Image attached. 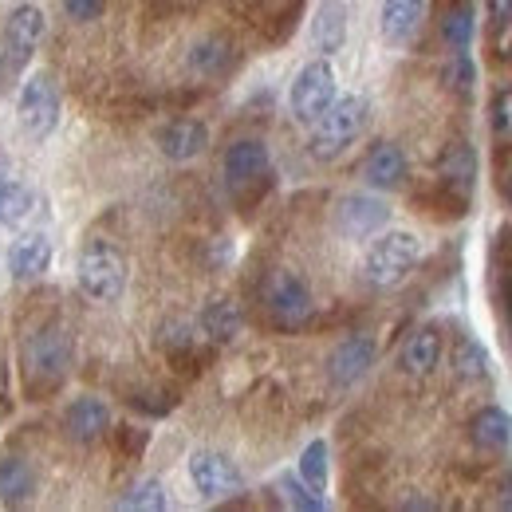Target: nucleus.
<instances>
[{"mask_svg": "<svg viewBox=\"0 0 512 512\" xmlns=\"http://www.w3.org/2000/svg\"><path fill=\"white\" fill-rule=\"evenodd\" d=\"M453 375L461 383H485L489 379V355L473 335H461L453 347Z\"/></svg>", "mask_w": 512, "mask_h": 512, "instance_id": "27", "label": "nucleus"}, {"mask_svg": "<svg viewBox=\"0 0 512 512\" xmlns=\"http://www.w3.org/2000/svg\"><path fill=\"white\" fill-rule=\"evenodd\" d=\"M233 64H237V52H233V44H229V40H221V36H209V40L193 44L190 67L197 71V75L213 79V75H225V71H233Z\"/></svg>", "mask_w": 512, "mask_h": 512, "instance_id": "26", "label": "nucleus"}, {"mask_svg": "<svg viewBox=\"0 0 512 512\" xmlns=\"http://www.w3.org/2000/svg\"><path fill=\"white\" fill-rule=\"evenodd\" d=\"M371 119V103L363 95H343L335 99L320 119L312 123V138H308V150L316 162H335L339 154H347L355 146V138L367 130Z\"/></svg>", "mask_w": 512, "mask_h": 512, "instance_id": "3", "label": "nucleus"}, {"mask_svg": "<svg viewBox=\"0 0 512 512\" xmlns=\"http://www.w3.org/2000/svg\"><path fill=\"white\" fill-rule=\"evenodd\" d=\"M119 509H134V512H162V509H166V489H162V481H154V477H146V481H138V485H130L127 493L119 497Z\"/></svg>", "mask_w": 512, "mask_h": 512, "instance_id": "29", "label": "nucleus"}, {"mask_svg": "<svg viewBox=\"0 0 512 512\" xmlns=\"http://www.w3.org/2000/svg\"><path fill=\"white\" fill-rule=\"evenodd\" d=\"M505 308H509V320H512V276L505 280Z\"/></svg>", "mask_w": 512, "mask_h": 512, "instance_id": "37", "label": "nucleus"}, {"mask_svg": "<svg viewBox=\"0 0 512 512\" xmlns=\"http://www.w3.org/2000/svg\"><path fill=\"white\" fill-rule=\"evenodd\" d=\"M343 44H347V8L327 0L312 16V48L327 60V56L343 52Z\"/></svg>", "mask_w": 512, "mask_h": 512, "instance_id": "22", "label": "nucleus"}, {"mask_svg": "<svg viewBox=\"0 0 512 512\" xmlns=\"http://www.w3.org/2000/svg\"><path fill=\"white\" fill-rule=\"evenodd\" d=\"M426 20V0H383L379 32L390 48H406Z\"/></svg>", "mask_w": 512, "mask_h": 512, "instance_id": "17", "label": "nucleus"}, {"mask_svg": "<svg viewBox=\"0 0 512 512\" xmlns=\"http://www.w3.org/2000/svg\"><path fill=\"white\" fill-rule=\"evenodd\" d=\"M44 32H48L44 8H36V4H16V8L8 12V24H4V60H8V67L20 71V67L28 64V60L40 52Z\"/></svg>", "mask_w": 512, "mask_h": 512, "instance_id": "10", "label": "nucleus"}, {"mask_svg": "<svg viewBox=\"0 0 512 512\" xmlns=\"http://www.w3.org/2000/svg\"><path fill=\"white\" fill-rule=\"evenodd\" d=\"M56 260V249L44 233H20L12 245H8V272L12 280L28 284V280H40Z\"/></svg>", "mask_w": 512, "mask_h": 512, "instance_id": "13", "label": "nucleus"}, {"mask_svg": "<svg viewBox=\"0 0 512 512\" xmlns=\"http://www.w3.org/2000/svg\"><path fill=\"white\" fill-rule=\"evenodd\" d=\"M197 327H201V335H205L209 343L225 347V343H233V339L241 335L245 316H241V308H237L233 300H213V304H205V312H201Z\"/></svg>", "mask_w": 512, "mask_h": 512, "instance_id": "23", "label": "nucleus"}, {"mask_svg": "<svg viewBox=\"0 0 512 512\" xmlns=\"http://www.w3.org/2000/svg\"><path fill=\"white\" fill-rule=\"evenodd\" d=\"M154 142H158L162 158H170V162H193L209 146V127L201 119H174V123H166V127L158 130Z\"/></svg>", "mask_w": 512, "mask_h": 512, "instance_id": "15", "label": "nucleus"}, {"mask_svg": "<svg viewBox=\"0 0 512 512\" xmlns=\"http://www.w3.org/2000/svg\"><path fill=\"white\" fill-rule=\"evenodd\" d=\"M280 493H284V501H288L292 509H300V512H320L323 509V497L312 489V485H304V481H300V473H284V477H280Z\"/></svg>", "mask_w": 512, "mask_h": 512, "instance_id": "31", "label": "nucleus"}, {"mask_svg": "<svg viewBox=\"0 0 512 512\" xmlns=\"http://www.w3.org/2000/svg\"><path fill=\"white\" fill-rule=\"evenodd\" d=\"M438 32L453 52H465L473 32H477V16H473V0H446L438 12Z\"/></svg>", "mask_w": 512, "mask_h": 512, "instance_id": "24", "label": "nucleus"}, {"mask_svg": "<svg viewBox=\"0 0 512 512\" xmlns=\"http://www.w3.org/2000/svg\"><path fill=\"white\" fill-rule=\"evenodd\" d=\"M438 182L449 186L453 193H461V197H469L473 186H477V150L469 146V142H449L446 150H442V158H438Z\"/></svg>", "mask_w": 512, "mask_h": 512, "instance_id": "19", "label": "nucleus"}, {"mask_svg": "<svg viewBox=\"0 0 512 512\" xmlns=\"http://www.w3.org/2000/svg\"><path fill=\"white\" fill-rule=\"evenodd\" d=\"M489 16L497 28H512V0H489Z\"/></svg>", "mask_w": 512, "mask_h": 512, "instance_id": "35", "label": "nucleus"}, {"mask_svg": "<svg viewBox=\"0 0 512 512\" xmlns=\"http://www.w3.org/2000/svg\"><path fill=\"white\" fill-rule=\"evenodd\" d=\"M75 280H79V292H83L91 304H119L123 292H127L130 264L115 241L91 237V241L83 245V253H79Z\"/></svg>", "mask_w": 512, "mask_h": 512, "instance_id": "2", "label": "nucleus"}, {"mask_svg": "<svg viewBox=\"0 0 512 512\" xmlns=\"http://www.w3.org/2000/svg\"><path fill=\"white\" fill-rule=\"evenodd\" d=\"M264 308L272 312V320L280 327H304L312 320L316 304H312V288L296 276V272H272L268 288H264Z\"/></svg>", "mask_w": 512, "mask_h": 512, "instance_id": "9", "label": "nucleus"}, {"mask_svg": "<svg viewBox=\"0 0 512 512\" xmlns=\"http://www.w3.org/2000/svg\"><path fill=\"white\" fill-rule=\"evenodd\" d=\"M71 375V335L64 327H40L20 347V383L28 398H48Z\"/></svg>", "mask_w": 512, "mask_h": 512, "instance_id": "1", "label": "nucleus"}, {"mask_svg": "<svg viewBox=\"0 0 512 512\" xmlns=\"http://www.w3.org/2000/svg\"><path fill=\"white\" fill-rule=\"evenodd\" d=\"M501 509H512V473L505 477V485H501Z\"/></svg>", "mask_w": 512, "mask_h": 512, "instance_id": "36", "label": "nucleus"}, {"mask_svg": "<svg viewBox=\"0 0 512 512\" xmlns=\"http://www.w3.org/2000/svg\"><path fill=\"white\" fill-rule=\"evenodd\" d=\"M489 123H493V134H497V138H509L512 142V87H505V91L493 95Z\"/></svg>", "mask_w": 512, "mask_h": 512, "instance_id": "32", "label": "nucleus"}, {"mask_svg": "<svg viewBox=\"0 0 512 512\" xmlns=\"http://www.w3.org/2000/svg\"><path fill=\"white\" fill-rule=\"evenodd\" d=\"M162 347L170 351V355H182V351H190L193 347V327L186 320H174L162 327Z\"/></svg>", "mask_w": 512, "mask_h": 512, "instance_id": "33", "label": "nucleus"}, {"mask_svg": "<svg viewBox=\"0 0 512 512\" xmlns=\"http://www.w3.org/2000/svg\"><path fill=\"white\" fill-rule=\"evenodd\" d=\"M469 438H473V446L489 449V453L509 449L512 414L505 410V406H485V410H477V414H473V422H469Z\"/></svg>", "mask_w": 512, "mask_h": 512, "instance_id": "21", "label": "nucleus"}, {"mask_svg": "<svg viewBox=\"0 0 512 512\" xmlns=\"http://www.w3.org/2000/svg\"><path fill=\"white\" fill-rule=\"evenodd\" d=\"M501 193H505V201H509V205H512V174H509V178H505V186H501Z\"/></svg>", "mask_w": 512, "mask_h": 512, "instance_id": "39", "label": "nucleus"}, {"mask_svg": "<svg viewBox=\"0 0 512 512\" xmlns=\"http://www.w3.org/2000/svg\"><path fill=\"white\" fill-rule=\"evenodd\" d=\"M327 477H331V465H327V442L316 438V442H308L304 453H300V481L304 485H312L316 493L327 489Z\"/></svg>", "mask_w": 512, "mask_h": 512, "instance_id": "28", "label": "nucleus"}, {"mask_svg": "<svg viewBox=\"0 0 512 512\" xmlns=\"http://www.w3.org/2000/svg\"><path fill=\"white\" fill-rule=\"evenodd\" d=\"M64 430L71 442H79V446H91V442H99L107 430H111V406L103 402V398H75L71 406L64 410Z\"/></svg>", "mask_w": 512, "mask_h": 512, "instance_id": "14", "label": "nucleus"}, {"mask_svg": "<svg viewBox=\"0 0 512 512\" xmlns=\"http://www.w3.org/2000/svg\"><path fill=\"white\" fill-rule=\"evenodd\" d=\"M4 390H8V386H4V367H0V398H4Z\"/></svg>", "mask_w": 512, "mask_h": 512, "instance_id": "41", "label": "nucleus"}, {"mask_svg": "<svg viewBox=\"0 0 512 512\" xmlns=\"http://www.w3.org/2000/svg\"><path fill=\"white\" fill-rule=\"evenodd\" d=\"M442 351H446V343H442V331L434 327V323H426V327H418L406 343H402V355H398V363H402V371L406 375H414V379H426V375H434L438 371V363H442Z\"/></svg>", "mask_w": 512, "mask_h": 512, "instance_id": "18", "label": "nucleus"}, {"mask_svg": "<svg viewBox=\"0 0 512 512\" xmlns=\"http://www.w3.org/2000/svg\"><path fill=\"white\" fill-rule=\"evenodd\" d=\"M335 99H339V83H335V67L327 60H312L296 71L292 91H288V107H292L296 123L312 127Z\"/></svg>", "mask_w": 512, "mask_h": 512, "instance_id": "6", "label": "nucleus"}, {"mask_svg": "<svg viewBox=\"0 0 512 512\" xmlns=\"http://www.w3.org/2000/svg\"><path fill=\"white\" fill-rule=\"evenodd\" d=\"M386 221H390V205H386L383 197H375V193H347V197L335 205V225H339V233H347V237H355V241L375 237Z\"/></svg>", "mask_w": 512, "mask_h": 512, "instance_id": "12", "label": "nucleus"}, {"mask_svg": "<svg viewBox=\"0 0 512 512\" xmlns=\"http://www.w3.org/2000/svg\"><path fill=\"white\" fill-rule=\"evenodd\" d=\"M501 60H505V64L512 67V40H509V44H505V52H501Z\"/></svg>", "mask_w": 512, "mask_h": 512, "instance_id": "40", "label": "nucleus"}, {"mask_svg": "<svg viewBox=\"0 0 512 512\" xmlns=\"http://www.w3.org/2000/svg\"><path fill=\"white\" fill-rule=\"evenodd\" d=\"M375 359H379V343L371 335L355 331V335H347V339L335 343V351L327 359V375H331L335 386H355L359 379H367V371L375 367Z\"/></svg>", "mask_w": 512, "mask_h": 512, "instance_id": "11", "label": "nucleus"}, {"mask_svg": "<svg viewBox=\"0 0 512 512\" xmlns=\"http://www.w3.org/2000/svg\"><path fill=\"white\" fill-rule=\"evenodd\" d=\"M4 75H8V60H4V52H0V91H4Z\"/></svg>", "mask_w": 512, "mask_h": 512, "instance_id": "38", "label": "nucleus"}, {"mask_svg": "<svg viewBox=\"0 0 512 512\" xmlns=\"http://www.w3.org/2000/svg\"><path fill=\"white\" fill-rule=\"evenodd\" d=\"M67 12V20H79V24H91L107 12V0H60Z\"/></svg>", "mask_w": 512, "mask_h": 512, "instance_id": "34", "label": "nucleus"}, {"mask_svg": "<svg viewBox=\"0 0 512 512\" xmlns=\"http://www.w3.org/2000/svg\"><path fill=\"white\" fill-rule=\"evenodd\" d=\"M60 111H64V99H60V87L48 71L40 75H28L20 83V95H16V119L20 130L36 142H44L48 134H56L60 127Z\"/></svg>", "mask_w": 512, "mask_h": 512, "instance_id": "5", "label": "nucleus"}, {"mask_svg": "<svg viewBox=\"0 0 512 512\" xmlns=\"http://www.w3.org/2000/svg\"><path fill=\"white\" fill-rule=\"evenodd\" d=\"M36 493V473L24 457H0V501L4 505H24Z\"/></svg>", "mask_w": 512, "mask_h": 512, "instance_id": "25", "label": "nucleus"}, {"mask_svg": "<svg viewBox=\"0 0 512 512\" xmlns=\"http://www.w3.org/2000/svg\"><path fill=\"white\" fill-rule=\"evenodd\" d=\"M422 260V241L406 229H394V233H383L371 249H367V260H363V276L371 288H398Z\"/></svg>", "mask_w": 512, "mask_h": 512, "instance_id": "4", "label": "nucleus"}, {"mask_svg": "<svg viewBox=\"0 0 512 512\" xmlns=\"http://www.w3.org/2000/svg\"><path fill=\"white\" fill-rule=\"evenodd\" d=\"M268 178H272V158H268V146L260 138H237L225 150V182L237 197L264 190Z\"/></svg>", "mask_w": 512, "mask_h": 512, "instance_id": "8", "label": "nucleus"}, {"mask_svg": "<svg viewBox=\"0 0 512 512\" xmlns=\"http://www.w3.org/2000/svg\"><path fill=\"white\" fill-rule=\"evenodd\" d=\"M473 83H477V67H473V60H469V52H453V60L446 64L449 95L469 99V95H473Z\"/></svg>", "mask_w": 512, "mask_h": 512, "instance_id": "30", "label": "nucleus"}, {"mask_svg": "<svg viewBox=\"0 0 512 512\" xmlns=\"http://www.w3.org/2000/svg\"><path fill=\"white\" fill-rule=\"evenodd\" d=\"M410 174V162H406V150L398 142H375L367 162H363V182L371 190H398Z\"/></svg>", "mask_w": 512, "mask_h": 512, "instance_id": "16", "label": "nucleus"}, {"mask_svg": "<svg viewBox=\"0 0 512 512\" xmlns=\"http://www.w3.org/2000/svg\"><path fill=\"white\" fill-rule=\"evenodd\" d=\"M40 209L36 190L24 178H0V229H20Z\"/></svg>", "mask_w": 512, "mask_h": 512, "instance_id": "20", "label": "nucleus"}, {"mask_svg": "<svg viewBox=\"0 0 512 512\" xmlns=\"http://www.w3.org/2000/svg\"><path fill=\"white\" fill-rule=\"evenodd\" d=\"M190 481L201 501H225L233 493L245 489V477L237 469V461H229L217 449H193L190 453Z\"/></svg>", "mask_w": 512, "mask_h": 512, "instance_id": "7", "label": "nucleus"}]
</instances>
